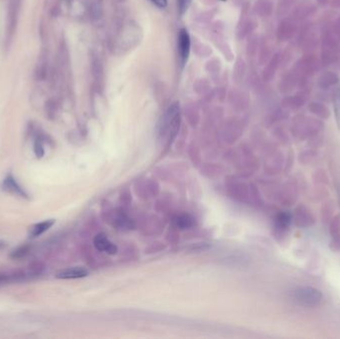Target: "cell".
I'll use <instances>...</instances> for the list:
<instances>
[{"label": "cell", "instance_id": "obj_25", "mask_svg": "<svg viewBox=\"0 0 340 339\" xmlns=\"http://www.w3.org/2000/svg\"><path fill=\"white\" fill-rule=\"evenodd\" d=\"M193 90L197 93H204L210 92V84L206 79H198L194 85Z\"/></svg>", "mask_w": 340, "mask_h": 339}, {"label": "cell", "instance_id": "obj_22", "mask_svg": "<svg viewBox=\"0 0 340 339\" xmlns=\"http://www.w3.org/2000/svg\"><path fill=\"white\" fill-rule=\"evenodd\" d=\"M309 111H311L313 114H315V115H317L321 118H328V116H329L328 109L325 106H323L322 104L313 102L309 105Z\"/></svg>", "mask_w": 340, "mask_h": 339}, {"label": "cell", "instance_id": "obj_30", "mask_svg": "<svg viewBox=\"0 0 340 339\" xmlns=\"http://www.w3.org/2000/svg\"><path fill=\"white\" fill-rule=\"evenodd\" d=\"M34 153L36 154V156L38 158H41L43 157V155L45 154V151H44V147H43V142L40 138L36 139L35 143H34Z\"/></svg>", "mask_w": 340, "mask_h": 339}, {"label": "cell", "instance_id": "obj_16", "mask_svg": "<svg viewBox=\"0 0 340 339\" xmlns=\"http://www.w3.org/2000/svg\"><path fill=\"white\" fill-rule=\"evenodd\" d=\"M54 224H55V220L54 219L45 220L43 222L35 224L31 229H30V233H29L30 238H37V237L41 236L46 231H48Z\"/></svg>", "mask_w": 340, "mask_h": 339}, {"label": "cell", "instance_id": "obj_17", "mask_svg": "<svg viewBox=\"0 0 340 339\" xmlns=\"http://www.w3.org/2000/svg\"><path fill=\"white\" fill-rule=\"evenodd\" d=\"M298 85L297 75L294 73L285 75L279 82L278 88L281 92H290Z\"/></svg>", "mask_w": 340, "mask_h": 339}, {"label": "cell", "instance_id": "obj_28", "mask_svg": "<svg viewBox=\"0 0 340 339\" xmlns=\"http://www.w3.org/2000/svg\"><path fill=\"white\" fill-rule=\"evenodd\" d=\"M205 70L211 75H218L221 71V62L218 59H212L205 65Z\"/></svg>", "mask_w": 340, "mask_h": 339}, {"label": "cell", "instance_id": "obj_8", "mask_svg": "<svg viewBox=\"0 0 340 339\" xmlns=\"http://www.w3.org/2000/svg\"><path fill=\"white\" fill-rule=\"evenodd\" d=\"M316 11L315 5L311 3H301L292 12V19L295 21H302L314 14Z\"/></svg>", "mask_w": 340, "mask_h": 339}, {"label": "cell", "instance_id": "obj_26", "mask_svg": "<svg viewBox=\"0 0 340 339\" xmlns=\"http://www.w3.org/2000/svg\"><path fill=\"white\" fill-rule=\"evenodd\" d=\"M260 49V57H259V61L261 64H265L266 62L270 60V56H271V52L269 49V46L267 44V42L263 41L259 47Z\"/></svg>", "mask_w": 340, "mask_h": 339}, {"label": "cell", "instance_id": "obj_27", "mask_svg": "<svg viewBox=\"0 0 340 339\" xmlns=\"http://www.w3.org/2000/svg\"><path fill=\"white\" fill-rule=\"evenodd\" d=\"M294 3H295V0H280L278 3V11H277L278 15L283 16L285 13H287L292 9Z\"/></svg>", "mask_w": 340, "mask_h": 339}, {"label": "cell", "instance_id": "obj_35", "mask_svg": "<svg viewBox=\"0 0 340 339\" xmlns=\"http://www.w3.org/2000/svg\"><path fill=\"white\" fill-rule=\"evenodd\" d=\"M331 5H332L333 7L340 8V0H332V1H331Z\"/></svg>", "mask_w": 340, "mask_h": 339}, {"label": "cell", "instance_id": "obj_20", "mask_svg": "<svg viewBox=\"0 0 340 339\" xmlns=\"http://www.w3.org/2000/svg\"><path fill=\"white\" fill-rule=\"evenodd\" d=\"M260 43H259V37L255 34H251L248 38L247 46H246V53L249 57H254L259 50Z\"/></svg>", "mask_w": 340, "mask_h": 339}, {"label": "cell", "instance_id": "obj_34", "mask_svg": "<svg viewBox=\"0 0 340 339\" xmlns=\"http://www.w3.org/2000/svg\"><path fill=\"white\" fill-rule=\"evenodd\" d=\"M329 1H330V0H317V3H318V5H320V6H326V5L329 3Z\"/></svg>", "mask_w": 340, "mask_h": 339}, {"label": "cell", "instance_id": "obj_29", "mask_svg": "<svg viewBox=\"0 0 340 339\" xmlns=\"http://www.w3.org/2000/svg\"><path fill=\"white\" fill-rule=\"evenodd\" d=\"M177 1V9L180 15H184L190 7L192 0H176Z\"/></svg>", "mask_w": 340, "mask_h": 339}, {"label": "cell", "instance_id": "obj_13", "mask_svg": "<svg viewBox=\"0 0 340 339\" xmlns=\"http://www.w3.org/2000/svg\"><path fill=\"white\" fill-rule=\"evenodd\" d=\"M339 77L333 72H325L318 79V87L322 90H328L339 83Z\"/></svg>", "mask_w": 340, "mask_h": 339}, {"label": "cell", "instance_id": "obj_24", "mask_svg": "<svg viewBox=\"0 0 340 339\" xmlns=\"http://www.w3.org/2000/svg\"><path fill=\"white\" fill-rule=\"evenodd\" d=\"M194 52L195 54H197L200 57H208L212 54V50L209 46L201 43V42H197V40L195 41L194 44Z\"/></svg>", "mask_w": 340, "mask_h": 339}, {"label": "cell", "instance_id": "obj_6", "mask_svg": "<svg viewBox=\"0 0 340 339\" xmlns=\"http://www.w3.org/2000/svg\"><path fill=\"white\" fill-rule=\"evenodd\" d=\"M298 31L296 21L292 18L283 19L277 28V38L278 41L283 42L292 39Z\"/></svg>", "mask_w": 340, "mask_h": 339}, {"label": "cell", "instance_id": "obj_15", "mask_svg": "<svg viewBox=\"0 0 340 339\" xmlns=\"http://www.w3.org/2000/svg\"><path fill=\"white\" fill-rule=\"evenodd\" d=\"M91 64H92V74H93V79L99 84V86L101 84L104 86V83H105V69H104L103 63L96 55H93Z\"/></svg>", "mask_w": 340, "mask_h": 339}, {"label": "cell", "instance_id": "obj_11", "mask_svg": "<svg viewBox=\"0 0 340 339\" xmlns=\"http://www.w3.org/2000/svg\"><path fill=\"white\" fill-rule=\"evenodd\" d=\"M281 57L279 54H275L271 60H269L268 64L266 65L264 71H263V80L265 82H270L273 80V78L276 75V72L278 70V66L280 64Z\"/></svg>", "mask_w": 340, "mask_h": 339}, {"label": "cell", "instance_id": "obj_21", "mask_svg": "<svg viewBox=\"0 0 340 339\" xmlns=\"http://www.w3.org/2000/svg\"><path fill=\"white\" fill-rule=\"evenodd\" d=\"M214 40H215L214 42H215L217 47L224 54L225 58H227L229 61L233 60L234 56H233V53L231 51V47L228 45V43L222 37H220V36H217Z\"/></svg>", "mask_w": 340, "mask_h": 339}, {"label": "cell", "instance_id": "obj_10", "mask_svg": "<svg viewBox=\"0 0 340 339\" xmlns=\"http://www.w3.org/2000/svg\"><path fill=\"white\" fill-rule=\"evenodd\" d=\"M2 189L5 190V191H7V192H9V193L14 194V195L20 196L22 198H27L28 197V194L25 192V190L17 183V181L15 180V178L11 174H9L3 180Z\"/></svg>", "mask_w": 340, "mask_h": 339}, {"label": "cell", "instance_id": "obj_14", "mask_svg": "<svg viewBox=\"0 0 340 339\" xmlns=\"http://www.w3.org/2000/svg\"><path fill=\"white\" fill-rule=\"evenodd\" d=\"M254 11L260 17H269L274 11L272 0H257L254 4Z\"/></svg>", "mask_w": 340, "mask_h": 339}, {"label": "cell", "instance_id": "obj_19", "mask_svg": "<svg viewBox=\"0 0 340 339\" xmlns=\"http://www.w3.org/2000/svg\"><path fill=\"white\" fill-rule=\"evenodd\" d=\"M245 73H246V63L243 59L238 58L235 62V66L233 69V77L235 79V82L240 83L243 80Z\"/></svg>", "mask_w": 340, "mask_h": 339}, {"label": "cell", "instance_id": "obj_18", "mask_svg": "<svg viewBox=\"0 0 340 339\" xmlns=\"http://www.w3.org/2000/svg\"><path fill=\"white\" fill-rule=\"evenodd\" d=\"M332 102H333V108H334V114H335V120L340 129V82L333 87L332 93H331Z\"/></svg>", "mask_w": 340, "mask_h": 339}, {"label": "cell", "instance_id": "obj_32", "mask_svg": "<svg viewBox=\"0 0 340 339\" xmlns=\"http://www.w3.org/2000/svg\"><path fill=\"white\" fill-rule=\"evenodd\" d=\"M289 220L290 218L287 214H280L277 219V222L280 227H286L289 223Z\"/></svg>", "mask_w": 340, "mask_h": 339}, {"label": "cell", "instance_id": "obj_37", "mask_svg": "<svg viewBox=\"0 0 340 339\" xmlns=\"http://www.w3.org/2000/svg\"><path fill=\"white\" fill-rule=\"evenodd\" d=\"M335 63H336V64H338V66H337V68H338V69H339V70H340V59H339V60H337V61L335 62Z\"/></svg>", "mask_w": 340, "mask_h": 339}, {"label": "cell", "instance_id": "obj_12", "mask_svg": "<svg viewBox=\"0 0 340 339\" xmlns=\"http://www.w3.org/2000/svg\"><path fill=\"white\" fill-rule=\"evenodd\" d=\"M89 275V271L83 267H74L63 270L57 274L56 277L62 279H73V278H81L87 277Z\"/></svg>", "mask_w": 340, "mask_h": 339}, {"label": "cell", "instance_id": "obj_2", "mask_svg": "<svg viewBox=\"0 0 340 339\" xmlns=\"http://www.w3.org/2000/svg\"><path fill=\"white\" fill-rule=\"evenodd\" d=\"M322 48H321V62L323 65L327 66L329 64L335 63L340 59L339 45L337 38L333 35L331 30L322 32L321 36Z\"/></svg>", "mask_w": 340, "mask_h": 339}, {"label": "cell", "instance_id": "obj_36", "mask_svg": "<svg viewBox=\"0 0 340 339\" xmlns=\"http://www.w3.org/2000/svg\"><path fill=\"white\" fill-rule=\"evenodd\" d=\"M5 245H6V244H5V242H4V241H2V240H0V250H1V249H3V248L5 247Z\"/></svg>", "mask_w": 340, "mask_h": 339}, {"label": "cell", "instance_id": "obj_4", "mask_svg": "<svg viewBox=\"0 0 340 339\" xmlns=\"http://www.w3.org/2000/svg\"><path fill=\"white\" fill-rule=\"evenodd\" d=\"M319 70V61L312 55H305L303 59L296 64L295 74L298 79H309Z\"/></svg>", "mask_w": 340, "mask_h": 339}, {"label": "cell", "instance_id": "obj_1", "mask_svg": "<svg viewBox=\"0 0 340 339\" xmlns=\"http://www.w3.org/2000/svg\"><path fill=\"white\" fill-rule=\"evenodd\" d=\"M181 123L179 103L175 102L166 110L158 124V135L168 144L173 141L178 133Z\"/></svg>", "mask_w": 340, "mask_h": 339}, {"label": "cell", "instance_id": "obj_33", "mask_svg": "<svg viewBox=\"0 0 340 339\" xmlns=\"http://www.w3.org/2000/svg\"><path fill=\"white\" fill-rule=\"evenodd\" d=\"M151 2H152L153 4H155L156 7L161 8V9L165 8V7L167 6V4H168V1H167V0H151Z\"/></svg>", "mask_w": 340, "mask_h": 339}, {"label": "cell", "instance_id": "obj_7", "mask_svg": "<svg viewBox=\"0 0 340 339\" xmlns=\"http://www.w3.org/2000/svg\"><path fill=\"white\" fill-rule=\"evenodd\" d=\"M257 27H258V22L255 19L241 16V20L237 27V38L239 40L246 38L256 30Z\"/></svg>", "mask_w": 340, "mask_h": 339}, {"label": "cell", "instance_id": "obj_31", "mask_svg": "<svg viewBox=\"0 0 340 339\" xmlns=\"http://www.w3.org/2000/svg\"><path fill=\"white\" fill-rule=\"evenodd\" d=\"M28 252H29V247H20V248L16 249L15 251H13V253L11 254V257L14 258V259H19V258L24 257Z\"/></svg>", "mask_w": 340, "mask_h": 339}, {"label": "cell", "instance_id": "obj_23", "mask_svg": "<svg viewBox=\"0 0 340 339\" xmlns=\"http://www.w3.org/2000/svg\"><path fill=\"white\" fill-rule=\"evenodd\" d=\"M194 222H195L194 218L190 215H187V214L178 216L175 219V225L180 229L191 228L194 225Z\"/></svg>", "mask_w": 340, "mask_h": 339}, {"label": "cell", "instance_id": "obj_3", "mask_svg": "<svg viewBox=\"0 0 340 339\" xmlns=\"http://www.w3.org/2000/svg\"><path fill=\"white\" fill-rule=\"evenodd\" d=\"M294 300L303 307L315 308L318 307L322 302V294L311 286H301L294 290Z\"/></svg>", "mask_w": 340, "mask_h": 339}, {"label": "cell", "instance_id": "obj_9", "mask_svg": "<svg viewBox=\"0 0 340 339\" xmlns=\"http://www.w3.org/2000/svg\"><path fill=\"white\" fill-rule=\"evenodd\" d=\"M93 245L96 250L109 255H115L118 252L117 246L114 245L105 234H98L93 239Z\"/></svg>", "mask_w": 340, "mask_h": 339}, {"label": "cell", "instance_id": "obj_5", "mask_svg": "<svg viewBox=\"0 0 340 339\" xmlns=\"http://www.w3.org/2000/svg\"><path fill=\"white\" fill-rule=\"evenodd\" d=\"M191 45L192 43L189 32L185 28H181L177 35V53L181 67H184L189 59Z\"/></svg>", "mask_w": 340, "mask_h": 339}]
</instances>
